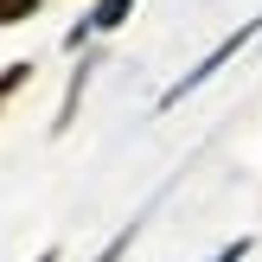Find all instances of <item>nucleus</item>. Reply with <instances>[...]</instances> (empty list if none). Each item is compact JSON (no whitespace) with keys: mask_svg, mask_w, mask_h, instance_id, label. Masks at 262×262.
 I'll use <instances>...</instances> for the list:
<instances>
[{"mask_svg":"<svg viewBox=\"0 0 262 262\" xmlns=\"http://www.w3.org/2000/svg\"><path fill=\"white\" fill-rule=\"evenodd\" d=\"M250 32H256V19H250V26H237V32H230V38H224V45H217V51H211V58H205V64H199V71H186V77H179V83H173V90H166V109H173V102H179V96H186V90H199V83H205V77H211V71H217V64H230V58H237V45H243V38H250Z\"/></svg>","mask_w":262,"mask_h":262,"instance_id":"1","label":"nucleus"},{"mask_svg":"<svg viewBox=\"0 0 262 262\" xmlns=\"http://www.w3.org/2000/svg\"><path fill=\"white\" fill-rule=\"evenodd\" d=\"M243 256H250V237H237V243H230V250H217L211 262H243Z\"/></svg>","mask_w":262,"mask_h":262,"instance_id":"5","label":"nucleus"},{"mask_svg":"<svg viewBox=\"0 0 262 262\" xmlns=\"http://www.w3.org/2000/svg\"><path fill=\"white\" fill-rule=\"evenodd\" d=\"M32 13H38V0H0V26H19Z\"/></svg>","mask_w":262,"mask_h":262,"instance_id":"3","label":"nucleus"},{"mask_svg":"<svg viewBox=\"0 0 262 262\" xmlns=\"http://www.w3.org/2000/svg\"><path fill=\"white\" fill-rule=\"evenodd\" d=\"M38 262H58V250H45V256H38Z\"/></svg>","mask_w":262,"mask_h":262,"instance_id":"6","label":"nucleus"},{"mask_svg":"<svg viewBox=\"0 0 262 262\" xmlns=\"http://www.w3.org/2000/svg\"><path fill=\"white\" fill-rule=\"evenodd\" d=\"M128 7H135V0H102V7L90 13V26H122V19H128Z\"/></svg>","mask_w":262,"mask_h":262,"instance_id":"2","label":"nucleus"},{"mask_svg":"<svg viewBox=\"0 0 262 262\" xmlns=\"http://www.w3.org/2000/svg\"><path fill=\"white\" fill-rule=\"evenodd\" d=\"M26 77H32V64H13V71H7V77H0V102H7V96H13V90H19V83H26Z\"/></svg>","mask_w":262,"mask_h":262,"instance_id":"4","label":"nucleus"}]
</instances>
